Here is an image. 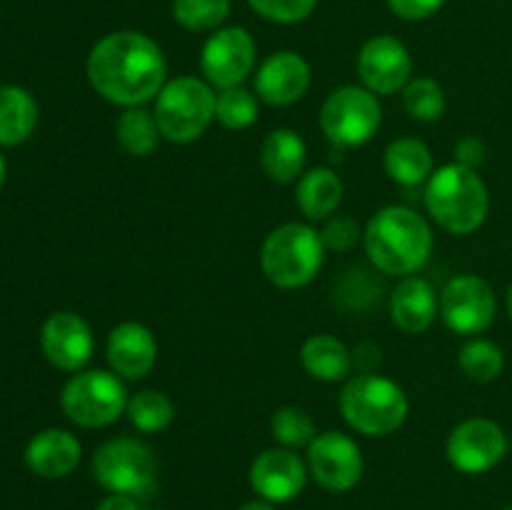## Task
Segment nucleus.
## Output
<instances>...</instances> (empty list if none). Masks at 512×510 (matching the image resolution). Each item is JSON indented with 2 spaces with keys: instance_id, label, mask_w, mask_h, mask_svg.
Returning a JSON list of instances; mask_svg holds the SVG:
<instances>
[{
  "instance_id": "12",
  "label": "nucleus",
  "mask_w": 512,
  "mask_h": 510,
  "mask_svg": "<svg viewBox=\"0 0 512 510\" xmlns=\"http://www.w3.org/2000/svg\"><path fill=\"white\" fill-rule=\"evenodd\" d=\"M255 65V43L248 30L220 28L205 40L200 68L210 85L220 90L238 88Z\"/></svg>"
},
{
  "instance_id": "28",
  "label": "nucleus",
  "mask_w": 512,
  "mask_h": 510,
  "mask_svg": "<svg viewBox=\"0 0 512 510\" xmlns=\"http://www.w3.org/2000/svg\"><path fill=\"white\" fill-rule=\"evenodd\" d=\"M458 365L465 373V378L475 380V383H493L503 373L505 358L498 345L490 343V340L475 338L460 348Z\"/></svg>"
},
{
  "instance_id": "34",
  "label": "nucleus",
  "mask_w": 512,
  "mask_h": 510,
  "mask_svg": "<svg viewBox=\"0 0 512 510\" xmlns=\"http://www.w3.org/2000/svg\"><path fill=\"white\" fill-rule=\"evenodd\" d=\"M320 238H323V245L328 250L348 253V250H353L355 245H358L360 225L355 223L353 218H345V215H335V218H330L328 223H325Z\"/></svg>"
},
{
  "instance_id": "8",
  "label": "nucleus",
  "mask_w": 512,
  "mask_h": 510,
  "mask_svg": "<svg viewBox=\"0 0 512 510\" xmlns=\"http://www.w3.org/2000/svg\"><path fill=\"white\" fill-rule=\"evenodd\" d=\"M128 390L113 370H80L65 383L60 408L80 428L113 425L128 408Z\"/></svg>"
},
{
  "instance_id": "13",
  "label": "nucleus",
  "mask_w": 512,
  "mask_h": 510,
  "mask_svg": "<svg viewBox=\"0 0 512 510\" xmlns=\"http://www.w3.org/2000/svg\"><path fill=\"white\" fill-rule=\"evenodd\" d=\"M505 453H508V438L503 428L488 418L465 420L448 438V460L460 473H488L505 458Z\"/></svg>"
},
{
  "instance_id": "6",
  "label": "nucleus",
  "mask_w": 512,
  "mask_h": 510,
  "mask_svg": "<svg viewBox=\"0 0 512 510\" xmlns=\"http://www.w3.org/2000/svg\"><path fill=\"white\" fill-rule=\"evenodd\" d=\"M213 88L193 75H183L163 85L155 100V120L160 135L170 143H195L215 120Z\"/></svg>"
},
{
  "instance_id": "20",
  "label": "nucleus",
  "mask_w": 512,
  "mask_h": 510,
  "mask_svg": "<svg viewBox=\"0 0 512 510\" xmlns=\"http://www.w3.org/2000/svg\"><path fill=\"white\" fill-rule=\"evenodd\" d=\"M438 295L433 285L418 275H408L390 295V318L403 333H425L438 315Z\"/></svg>"
},
{
  "instance_id": "42",
  "label": "nucleus",
  "mask_w": 512,
  "mask_h": 510,
  "mask_svg": "<svg viewBox=\"0 0 512 510\" xmlns=\"http://www.w3.org/2000/svg\"><path fill=\"white\" fill-rule=\"evenodd\" d=\"M505 510H512V508H505Z\"/></svg>"
},
{
  "instance_id": "5",
  "label": "nucleus",
  "mask_w": 512,
  "mask_h": 510,
  "mask_svg": "<svg viewBox=\"0 0 512 510\" xmlns=\"http://www.w3.org/2000/svg\"><path fill=\"white\" fill-rule=\"evenodd\" d=\"M325 245L315 228L305 223H285L265 238L260 265L265 278L283 290L305 288L323 268Z\"/></svg>"
},
{
  "instance_id": "15",
  "label": "nucleus",
  "mask_w": 512,
  "mask_h": 510,
  "mask_svg": "<svg viewBox=\"0 0 512 510\" xmlns=\"http://www.w3.org/2000/svg\"><path fill=\"white\" fill-rule=\"evenodd\" d=\"M358 73L375 95H393L410 83L413 60L408 48L393 35H375L358 55Z\"/></svg>"
},
{
  "instance_id": "40",
  "label": "nucleus",
  "mask_w": 512,
  "mask_h": 510,
  "mask_svg": "<svg viewBox=\"0 0 512 510\" xmlns=\"http://www.w3.org/2000/svg\"><path fill=\"white\" fill-rule=\"evenodd\" d=\"M5 173H8V168H5V158L0 155V190H3L5 185Z\"/></svg>"
},
{
  "instance_id": "35",
  "label": "nucleus",
  "mask_w": 512,
  "mask_h": 510,
  "mask_svg": "<svg viewBox=\"0 0 512 510\" xmlns=\"http://www.w3.org/2000/svg\"><path fill=\"white\" fill-rule=\"evenodd\" d=\"M390 10L403 20H425L438 13L445 0H388Z\"/></svg>"
},
{
  "instance_id": "29",
  "label": "nucleus",
  "mask_w": 512,
  "mask_h": 510,
  "mask_svg": "<svg viewBox=\"0 0 512 510\" xmlns=\"http://www.w3.org/2000/svg\"><path fill=\"white\" fill-rule=\"evenodd\" d=\"M405 113L420 123H435L445 113V90L433 78H415L403 88Z\"/></svg>"
},
{
  "instance_id": "18",
  "label": "nucleus",
  "mask_w": 512,
  "mask_h": 510,
  "mask_svg": "<svg viewBox=\"0 0 512 510\" xmlns=\"http://www.w3.org/2000/svg\"><path fill=\"white\" fill-rule=\"evenodd\" d=\"M108 363L113 373L125 380H140L155 368L158 360V340L153 330L145 328L143 323H120L118 328L110 330L108 335Z\"/></svg>"
},
{
  "instance_id": "10",
  "label": "nucleus",
  "mask_w": 512,
  "mask_h": 510,
  "mask_svg": "<svg viewBox=\"0 0 512 510\" xmlns=\"http://www.w3.org/2000/svg\"><path fill=\"white\" fill-rule=\"evenodd\" d=\"M498 300L493 288L480 275H458L440 295L443 323L458 335H478L493 325Z\"/></svg>"
},
{
  "instance_id": "31",
  "label": "nucleus",
  "mask_w": 512,
  "mask_h": 510,
  "mask_svg": "<svg viewBox=\"0 0 512 510\" xmlns=\"http://www.w3.org/2000/svg\"><path fill=\"white\" fill-rule=\"evenodd\" d=\"M215 118L228 130H245L258 120V100L245 88H228L218 95Z\"/></svg>"
},
{
  "instance_id": "1",
  "label": "nucleus",
  "mask_w": 512,
  "mask_h": 510,
  "mask_svg": "<svg viewBox=\"0 0 512 510\" xmlns=\"http://www.w3.org/2000/svg\"><path fill=\"white\" fill-rule=\"evenodd\" d=\"M163 50L148 35L118 30L93 45L88 55V80L95 93L113 105L140 108L158 98L165 85Z\"/></svg>"
},
{
  "instance_id": "30",
  "label": "nucleus",
  "mask_w": 512,
  "mask_h": 510,
  "mask_svg": "<svg viewBox=\"0 0 512 510\" xmlns=\"http://www.w3.org/2000/svg\"><path fill=\"white\" fill-rule=\"evenodd\" d=\"M230 13V0H173V15L185 30L205 33L223 25Z\"/></svg>"
},
{
  "instance_id": "23",
  "label": "nucleus",
  "mask_w": 512,
  "mask_h": 510,
  "mask_svg": "<svg viewBox=\"0 0 512 510\" xmlns=\"http://www.w3.org/2000/svg\"><path fill=\"white\" fill-rule=\"evenodd\" d=\"M343 200V180L330 168H313L300 175L295 203L310 220H325L338 210Z\"/></svg>"
},
{
  "instance_id": "21",
  "label": "nucleus",
  "mask_w": 512,
  "mask_h": 510,
  "mask_svg": "<svg viewBox=\"0 0 512 510\" xmlns=\"http://www.w3.org/2000/svg\"><path fill=\"white\" fill-rule=\"evenodd\" d=\"M300 363L308 370L310 378L323 383H338L345 380L353 370V353L328 333L310 335L300 348Z\"/></svg>"
},
{
  "instance_id": "25",
  "label": "nucleus",
  "mask_w": 512,
  "mask_h": 510,
  "mask_svg": "<svg viewBox=\"0 0 512 510\" xmlns=\"http://www.w3.org/2000/svg\"><path fill=\"white\" fill-rule=\"evenodd\" d=\"M38 125L33 95L18 85H0V145H20Z\"/></svg>"
},
{
  "instance_id": "16",
  "label": "nucleus",
  "mask_w": 512,
  "mask_h": 510,
  "mask_svg": "<svg viewBox=\"0 0 512 510\" xmlns=\"http://www.w3.org/2000/svg\"><path fill=\"white\" fill-rule=\"evenodd\" d=\"M308 483V465L288 448H270L250 465V485L268 503L298 498Z\"/></svg>"
},
{
  "instance_id": "38",
  "label": "nucleus",
  "mask_w": 512,
  "mask_h": 510,
  "mask_svg": "<svg viewBox=\"0 0 512 510\" xmlns=\"http://www.w3.org/2000/svg\"><path fill=\"white\" fill-rule=\"evenodd\" d=\"M98 510H145V508L140 505V500L128 498V495H108V498L98 505Z\"/></svg>"
},
{
  "instance_id": "26",
  "label": "nucleus",
  "mask_w": 512,
  "mask_h": 510,
  "mask_svg": "<svg viewBox=\"0 0 512 510\" xmlns=\"http://www.w3.org/2000/svg\"><path fill=\"white\" fill-rule=\"evenodd\" d=\"M115 135H118L120 148L133 158H148L158 148V140L163 138L158 128V120L153 113L143 108H128L118 118L115 125Z\"/></svg>"
},
{
  "instance_id": "39",
  "label": "nucleus",
  "mask_w": 512,
  "mask_h": 510,
  "mask_svg": "<svg viewBox=\"0 0 512 510\" xmlns=\"http://www.w3.org/2000/svg\"><path fill=\"white\" fill-rule=\"evenodd\" d=\"M238 510H275L273 503H268V500H250V503H245L243 508Z\"/></svg>"
},
{
  "instance_id": "14",
  "label": "nucleus",
  "mask_w": 512,
  "mask_h": 510,
  "mask_svg": "<svg viewBox=\"0 0 512 510\" xmlns=\"http://www.w3.org/2000/svg\"><path fill=\"white\" fill-rule=\"evenodd\" d=\"M40 348L50 365L65 373H80L93 358V330L70 310H58L40 328Z\"/></svg>"
},
{
  "instance_id": "7",
  "label": "nucleus",
  "mask_w": 512,
  "mask_h": 510,
  "mask_svg": "<svg viewBox=\"0 0 512 510\" xmlns=\"http://www.w3.org/2000/svg\"><path fill=\"white\" fill-rule=\"evenodd\" d=\"M93 475L113 495L150 500L158 493V460L138 438L105 440L93 455Z\"/></svg>"
},
{
  "instance_id": "9",
  "label": "nucleus",
  "mask_w": 512,
  "mask_h": 510,
  "mask_svg": "<svg viewBox=\"0 0 512 510\" xmlns=\"http://www.w3.org/2000/svg\"><path fill=\"white\" fill-rule=\"evenodd\" d=\"M383 123L378 95L358 85H343L325 98L320 128L335 148H358L373 140Z\"/></svg>"
},
{
  "instance_id": "3",
  "label": "nucleus",
  "mask_w": 512,
  "mask_h": 510,
  "mask_svg": "<svg viewBox=\"0 0 512 510\" xmlns=\"http://www.w3.org/2000/svg\"><path fill=\"white\" fill-rule=\"evenodd\" d=\"M425 208L443 230L453 235H470L488 218L490 195L483 178L473 168L450 163L430 175Z\"/></svg>"
},
{
  "instance_id": "11",
  "label": "nucleus",
  "mask_w": 512,
  "mask_h": 510,
  "mask_svg": "<svg viewBox=\"0 0 512 510\" xmlns=\"http://www.w3.org/2000/svg\"><path fill=\"white\" fill-rule=\"evenodd\" d=\"M308 470L330 493H348L363 478V453L350 435L328 430L308 445Z\"/></svg>"
},
{
  "instance_id": "41",
  "label": "nucleus",
  "mask_w": 512,
  "mask_h": 510,
  "mask_svg": "<svg viewBox=\"0 0 512 510\" xmlns=\"http://www.w3.org/2000/svg\"><path fill=\"white\" fill-rule=\"evenodd\" d=\"M508 313H510V318H512V285H510V290H508Z\"/></svg>"
},
{
  "instance_id": "27",
  "label": "nucleus",
  "mask_w": 512,
  "mask_h": 510,
  "mask_svg": "<svg viewBox=\"0 0 512 510\" xmlns=\"http://www.w3.org/2000/svg\"><path fill=\"white\" fill-rule=\"evenodd\" d=\"M125 415L140 433H160L175 420V405L160 390H140V393L130 395Z\"/></svg>"
},
{
  "instance_id": "22",
  "label": "nucleus",
  "mask_w": 512,
  "mask_h": 510,
  "mask_svg": "<svg viewBox=\"0 0 512 510\" xmlns=\"http://www.w3.org/2000/svg\"><path fill=\"white\" fill-rule=\"evenodd\" d=\"M305 158H308V148H305V140L300 138V133L290 128H278L265 138L260 163H263L265 175L270 180L293 183L303 173Z\"/></svg>"
},
{
  "instance_id": "36",
  "label": "nucleus",
  "mask_w": 512,
  "mask_h": 510,
  "mask_svg": "<svg viewBox=\"0 0 512 510\" xmlns=\"http://www.w3.org/2000/svg\"><path fill=\"white\" fill-rule=\"evenodd\" d=\"M485 155H488L485 143L480 138H475V135H468V138H463L455 145V158H458L455 163L465 165V168H480L485 163Z\"/></svg>"
},
{
  "instance_id": "4",
  "label": "nucleus",
  "mask_w": 512,
  "mask_h": 510,
  "mask_svg": "<svg viewBox=\"0 0 512 510\" xmlns=\"http://www.w3.org/2000/svg\"><path fill=\"white\" fill-rule=\"evenodd\" d=\"M408 395L390 378L375 373L355 375L340 393L345 423L363 435H390L408 418Z\"/></svg>"
},
{
  "instance_id": "33",
  "label": "nucleus",
  "mask_w": 512,
  "mask_h": 510,
  "mask_svg": "<svg viewBox=\"0 0 512 510\" xmlns=\"http://www.w3.org/2000/svg\"><path fill=\"white\" fill-rule=\"evenodd\" d=\"M250 8L265 20H273L280 25H293L308 18L315 10L318 0H248Z\"/></svg>"
},
{
  "instance_id": "32",
  "label": "nucleus",
  "mask_w": 512,
  "mask_h": 510,
  "mask_svg": "<svg viewBox=\"0 0 512 510\" xmlns=\"http://www.w3.org/2000/svg\"><path fill=\"white\" fill-rule=\"evenodd\" d=\"M270 430H273V438L288 450L308 448L315 440L313 418L300 408H280L278 413L273 415Z\"/></svg>"
},
{
  "instance_id": "24",
  "label": "nucleus",
  "mask_w": 512,
  "mask_h": 510,
  "mask_svg": "<svg viewBox=\"0 0 512 510\" xmlns=\"http://www.w3.org/2000/svg\"><path fill=\"white\" fill-rule=\"evenodd\" d=\"M385 173L390 180L405 188H415V185L430 180L433 170V153L428 145L418 138H400L385 148Z\"/></svg>"
},
{
  "instance_id": "37",
  "label": "nucleus",
  "mask_w": 512,
  "mask_h": 510,
  "mask_svg": "<svg viewBox=\"0 0 512 510\" xmlns=\"http://www.w3.org/2000/svg\"><path fill=\"white\" fill-rule=\"evenodd\" d=\"M355 363L365 370V373H373L375 365H380V348L373 343H360L355 348Z\"/></svg>"
},
{
  "instance_id": "2",
  "label": "nucleus",
  "mask_w": 512,
  "mask_h": 510,
  "mask_svg": "<svg viewBox=\"0 0 512 510\" xmlns=\"http://www.w3.org/2000/svg\"><path fill=\"white\" fill-rule=\"evenodd\" d=\"M365 253L385 275L418 273L433 253V230L423 215L405 205H388L370 218L365 228Z\"/></svg>"
},
{
  "instance_id": "19",
  "label": "nucleus",
  "mask_w": 512,
  "mask_h": 510,
  "mask_svg": "<svg viewBox=\"0 0 512 510\" xmlns=\"http://www.w3.org/2000/svg\"><path fill=\"white\" fill-rule=\"evenodd\" d=\"M80 453L83 448L73 433L48 428L30 438L28 448H25V465L40 478H65L78 468Z\"/></svg>"
},
{
  "instance_id": "17",
  "label": "nucleus",
  "mask_w": 512,
  "mask_h": 510,
  "mask_svg": "<svg viewBox=\"0 0 512 510\" xmlns=\"http://www.w3.org/2000/svg\"><path fill=\"white\" fill-rule=\"evenodd\" d=\"M310 85V65L293 50H280L260 63L255 75V90L268 105H293Z\"/></svg>"
}]
</instances>
